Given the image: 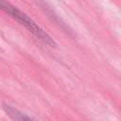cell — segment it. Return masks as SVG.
Segmentation results:
<instances>
[{
	"mask_svg": "<svg viewBox=\"0 0 121 121\" xmlns=\"http://www.w3.org/2000/svg\"><path fill=\"white\" fill-rule=\"evenodd\" d=\"M0 9L5 13L9 15L11 18L16 20L20 25L25 26L29 32H31L37 39L42 41L43 43L50 47H56V41L45 31L43 30L36 22H34L28 15L20 10L17 7L13 6L7 0H0Z\"/></svg>",
	"mask_w": 121,
	"mask_h": 121,
	"instance_id": "6da1fadb",
	"label": "cell"
},
{
	"mask_svg": "<svg viewBox=\"0 0 121 121\" xmlns=\"http://www.w3.org/2000/svg\"><path fill=\"white\" fill-rule=\"evenodd\" d=\"M3 110L13 121H35L27 114L22 112L18 109L9 104H3Z\"/></svg>",
	"mask_w": 121,
	"mask_h": 121,
	"instance_id": "7a4b0ae2",
	"label": "cell"
}]
</instances>
